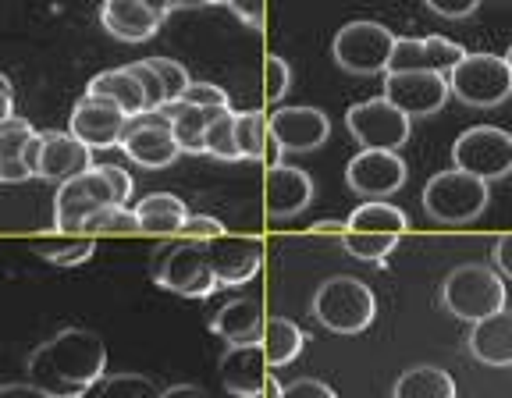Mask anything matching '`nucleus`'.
Wrapping results in <instances>:
<instances>
[{
  "label": "nucleus",
  "instance_id": "c756f323",
  "mask_svg": "<svg viewBox=\"0 0 512 398\" xmlns=\"http://www.w3.org/2000/svg\"><path fill=\"white\" fill-rule=\"evenodd\" d=\"M349 231H384V235H406L409 217L406 210H399L395 203H384V199H367L363 207H356L345 221Z\"/></svg>",
  "mask_w": 512,
  "mask_h": 398
},
{
  "label": "nucleus",
  "instance_id": "603ef678",
  "mask_svg": "<svg viewBox=\"0 0 512 398\" xmlns=\"http://www.w3.org/2000/svg\"><path fill=\"white\" fill-rule=\"evenodd\" d=\"M160 398H207L200 388H192V384H178V388H168Z\"/></svg>",
  "mask_w": 512,
  "mask_h": 398
},
{
  "label": "nucleus",
  "instance_id": "473e14b6",
  "mask_svg": "<svg viewBox=\"0 0 512 398\" xmlns=\"http://www.w3.org/2000/svg\"><path fill=\"white\" fill-rule=\"evenodd\" d=\"M207 153L217 160H242L239 143H235V111L232 107H214L207 121Z\"/></svg>",
  "mask_w": 512,
  "mask_h": 398
},
{
  "label": "nucleus",
  "instance_id": "a878e982",
  "mask_svg": "<svg viewBox=\"0 0 512 398\" xmlns=\"http://www.w3.org/2000/svg\"><path fill=\"white\" fill-rule=\"evenodd\" d=\"M132 210H136L143 235H178L185 217H189L185 199L175 196V192H150Z\"/></svg>",
  "mask_w": 512,
  "mask_h": 398
},
{
  "label": "nucleus",
  "instance_id": "bb28decb",
  "mask_svg": "<svg viewBox=\"0 0 512 398\" xmlns=\"http://www.w3.org/2000/svg\"><path fill=\"white\" fill-rule=\"evenodd\" d=\"M86 93H96V96H107V100H114V104H118L128 118H136V114H150V111H146L143 89H139L136 75L128 72V68H107V72H100L86 86Z\"/></svg>",
  "mask_w": 512,
  "mask_h": 398
},
{
  "label": "nucleus",
  "instance_id": "c85d7f7f",
  "mask_svg": "<svg viewBox=\"0 0 512 398\" xmlns=\"http://www.w3.org/2000/svg\"><path fill=\"white\" fill-rule=\"evenodd\" d=\"M392 398H459L452 374L441 367H409L395 381Z\"/></svg>",
  "mask_w": 512,
  "mask_h": 398
},
{
  "label": "nucleus",
  "instance_id": "ddd939ff",
  "mask_svg": "<svg viewBox=\"0 0 512 398\" xmlns=\"http://www.w3.org/2000/svg\"><path fill=\"white\" fill-rule=\"evenodd\" d=\"M121 150L136 160L139 168H150V171L171 168V164L182 157L175 136H171V125L160 118L157 111L128 118L125 136H121Z\"/></svg>",
  "mask_w": 512,
  "mask_h": 398
},
{
  "label": "nucleus",
  "instance_id": "b1692460",
  "mask_svg": "<svg viewBox=\"0 0 512 398\" xmlns=\"http://www.w3.org/2000/svg\"><path fill=\"white\" fill-rule=\"evenodd\" d=\"M160 118L171 125V136H175L178 150L182 153H192V157H200L207 153V121L214 114V107H192L185 100H175V104H164L160 107Z\"/></svg>",
  "mask_w": 512,
  "mask_h": 398
},
{
  "label": "nucleus",
  "instance_id": "9d476101",
  "mask_svg": "<svg viewBox=\"0 0 512 398\" xmlns=\"http://www.w3.org/2000/svg\"><path fill=\"white\" fill-rule=\"evenodd\" d=\"M111 203H118L111 182H107V175L100 171V164H93L89 171H82V175L57 185V196H54L57 231H64V235H68V231H82L86 217H93L100 207H111Z\"/></svg>",
  "mask_w": 512,
  "mask_h": 398
},
{
  "label": "nucleus",
  "instance_id": "49530a36",
  "mask_svg": "<svg viewBox=\"0 0 512 398\" xmlns=\"http://www.w3.org/2000/svg\"><path fill=\"white\" fill-rule=\"evenodd\" d=\"M495 267H498V274H502V278L512 281V231L495 242Z\"/></svg>",
  "mask_w": 512,
  "mask_h": 398
},
{
  "label": "nucleus",
  "instance_id": "4d7b16f0",
  "mask_svg": "<svg viewBox=\"0 0 512 398\" xmlns=\"http://www.w3.org/2000/svg\"><path fill=\"white\" fill-rule=\"evenodd\" d=\"M505 61H509V68H512V47H509V54H505Z\"/></svg>",
  "mask_w": 512,
  "mask_h": 398
},
{
  "label": "nucleus",
  "instance_id": "aec40b11",
  "mask_svg": "<svg viewBox=\"0 0 512 398\" xmlns=\"http://www.w3.org/2000/svg\"><path fill=\"white\" fill-rule=\"evenodd\" d=\"M267 374H271V367H267V356L260 349V342L228 345V352L221 356V384L235 398H260L264 395Z\"/></svg>",
  "mask_w": 512,
  "mask_h": 398
},
{
  "label": "nucleus",
  "instance_id": "f03ea898",
  "mask_svg": "<svg viewBox=\"0 0 512 398\" xmlns=\"http://www.w3.org/2000/svg\"><path fill=\"white\" fill-rule=\"evenodd\" d=\"M150 278L157 281L164 292H175L182 299H207L221 288L214 267L207 260L203 242H164L153 249L150 256Z\"/></svg>",
  "mask_w": 512,
  "mask_h": 398
},
{
  "label": "nucleus",
  "instance_id": "6e6552de",
  "mask_svg": "<svg viewBox=\"0 0 512 398\" xmlns=\"http://www.w3.org/2000/svg\"><path fill=\"white\" fill-rule=\"evenodd\" d=\"M452 160L459 171L484 178V182H498V178L512 175V132L498 125H473L452 143Z\"/></svg>",
  "mask_w": 512,
  "mask_h": 398
},
{
  "label": "nucleus",
  "instance_id": "72a5a7b5",
  "mask_svg": "<svg viewBox=\"0 0 512 398\" xmlns=\"http://www.w3.org/2000/svg\"><path fill=\"white\" fill-rule=\"evenodd\" d=\"M267 136H271V128H267V114L235 111V143H239V157L242 160H260V157H264Z\"/></svg>",
  "mask_w": 512,
  "mask_h": 398
},
{
  "label": "nucleus",
  "instance_id": "a19ab883",
  "mask_svg": "<svg viewBox=\"0 0 512 398\" xmlns=\"http://www.w3.org/2000/svg\"><path fill=\"white\" fill-rule=\"evenodd\" d=\"M178 235H182V239H192V242H210V239H217V235H224V224L210 214H189Z\"/></svg>",
  "mask_w": 512,
  "mask_h": 398
},
{
  "label": "nucleus",
  "instance_id": "2f4dec72",
  "mask_svg": "<svg viewBox=\"0 0 512 398\" xmlns=\"http://www.w3.org/2000/svg\"><path fill=\"white\" fill-rule=\"evenodd\" d=\"M160 395L164 391L143 374H104L86 391V398H160Z\"/></svg>",
  "mask_w": 512,
  "mask_h": 398
},
{
  "label": "nucleus",
  "instance_id": "37998d69",
  "mask_svg": "<svg viewBox=\"0 0 512 398\" xmlns=\"http://www.w3.org/2000/svg\"><path fill=\"white\" fill-rule=\"evenodd\" d=\"M228 8L239 22H246L249 29H264V0H228Z\"/></svg>",
  "mask_w": 512,
  "mask_h": 398
},
{
  "label": "nucleus",
  "instance_id": "20e7f679",
  "mask_svg": "<svg viewBox=\"0 0 512 398\" xmlns=\"http://www.w3.org/2000/svg\"><path fill=\"white\" fill-rule=\"evenodd\" d=\"M441 303L452 317L477 324V320L505 310L502 274L484 267V263H463L456 271H448V278L441 281Z\"/></svg>",
  "mask_w": 512,
  "mask_h": 398
},
{
  "label": "nucleus",
  "instance_id": "f3484780",
  "mask_svg": "<svg viewBox=\"0 0 512 398\" xmlns=\"http://www.w3.org/2000/svg\"><path fill=\"white\" fill-rule=\"evenodd\" d=\"M264 203L271 221H292L313 203V178L296 164L267 168L264 178Z\"/></svg>",
  "mask_w": 512,
  "mask_h": 398
},
{
  "label": "nucleus",
  "instance_id": "f257e3e1",
  "mask_svg": "<svg viewBox=\"0 0 512 398\" xmlns=\"http://www.w3.org/2000/svg\"><path fill=\"white\" fill-rule=\"evenodd\" d=\"M25 370L50 398H86V391L107 374V345L96 331L64 327L29 352Z\"/></svg>",
  "mask_w": 512,
  "mask_h": 398
},
{
  "label": "nucleus",
  "instance_id": "58836bf2",
  "mask_svg": "<svg viewBox=\"0 0 512 398\" xmlns=\"http://www.w3.org/2000/svg\"><path fill=\"white\" fill-rule=\"evenodd\" d=\"M264 93L271 104H278V100H285V93L292 89V68L285 64V57L278 54H267L264 61Z\"/></svg>",
  "mask_w": 512,
  "mask_h": 398
},
{
  "label": "nucleus",
  "instance_id": "4be33fe9",
  "mask_svg": "<svg viewBox=\"0 0 512 398\" xmlns=\"http://www.w3.org/2000/svg\"><path fill=\"white\" fill-rule=\"evenodd\" d=\"M466 349L484 367H512V310H498L477 320L466 338Z\"/></svg>",
  "mask_w": 512,
  "mask_h": 398
},
{
  "label": "nucleus",
  "instance_id": "4c0bfd02",
  "mask_svg": "<svg viewBox=\"0 0 512 398\" xmlns=\"http://www.w3.org/2000/svg\"><path fill=\"white\" fill-rule=\"evenodd\" d=\"M146 61L153 64V72L160 75V82H164V89H168V104H175V100H182V93L189 89V72H185V64L171 61V57H146Z\"/></svg>",
  "mask_w": 512,
  "mask_h": 398
},
{
  "label": "nucleus",
  "instance_id": "6ab92c4d",
  "mask_svg": "<svg viewBox=\"0 0 512 398\" xmlns=\"http://www.w3.org/2000/svg\"><path fill=\"white\" fill-rule=\"evenodd\" d=\"M93 168V150L72 136V132H40V164H36V178L47 182H68V178L82 175Z\"/></svg>",
  "mask_w": 512,
  "mask_h": 398
},
{
  "label": "nucleus",
  "instance_id": "5701e85b",
  "mask_svg": "<svg viewBox=\"0 0 512 398\" xmlns=\"http://www.w3.org/2000/svg\"><path fill=\"white\" fill-rule=\"evenodd\" d=\"M264 320H267L264 306L256 303V299H232V303H224L210 317V331L217 338H224L228 345H249V342H260Z\"/></svg>",
  "mask_w": 512,
  "mask_h": 398
},
{
  "label": "nucleus",
  "instance_id": "ea45409f",
  "mask_svg": "<svg viewBox=\"0 0 512 398\" xmlns=\"http://www.w3.org/2000/svg\"><path fill=\"white\" fill-rule=\"evenodd\" d=\"M182 100L192 107H232V96L224 93L217 82H189V89L182 93Z\"/></svg>",
  "mask_w": 512,
  "mask_h": 398
},
{
  "label": "nucleus",
  "instance_id": "cd10ccee",
  "mask_svg": "<svg viewBox=\"0 0 512 398\" xmlns=\"http://www.w3.org/2000/svg\"><path fill=\"white\" fill-rule=\"evenodd\" d=\"M303 342H306V335L292 320H285V317L264 320L260 349H264V356H267V367H288V363H296V356L303 352Z\"/></svg>",
  "mask_w": 512,
  "mask_h": 398
},
{
  "label": "nucleus",
  "instance_id": "5fc2aeb1",
  "mask_svg": "<svg viewBox=\"0 0 512 398\" xmlns=\"http://www.w3.org/2000/svg\"><path fill=\"white\" fill-rule=\"evenodd\" d=\"M164 8H168V15H171V11H182V8H192V0H164Z\"/></svg>",
  "mask_w": 512,
  "mask_h": 398
},
{
  "label": "nucleus",
  "instance_id": "8fccbe9b",
  "mask_svg": "<svg viewBox=\"0 0 512 398\" xmlns=\"http://www.w3.org/2000/svg\"><path fill=\"white\" fill-rule=\"evenodd\" d=\"M281 157H285V150H281V143H278V139H274V136H267V143H264V157H260V160H264L267 168H278V164H285V160H281Z\"/></svg>",
  "mask_w": 512,
  "mask_h": 398
},
{
  "label": "nucleus",
  "instance_id": "423d86ee",
  "mask_svg": "<svg viewBox=\"0 0 512 398\" xmlns=\"http://www.w3.org/2000/svg\"><path fill=\"white\" fill-rule=\"evenodd\" d=\"M445 79L448 93L466 107H498L512 96V68L495 54H466Z\"/></svg>",
  "mask_w": 512,
  "mask_h": 398
},
{
  "label": "nucleus",
  "instance_id": "a18cd8bd",
  "mask_svg": "<svg viewBox=\"0 0 512 398\" xmlns=\"http://www.w3.org/2000/svg\"><path fill=\"white\" fill-rule=\"evenodd\" d=\"M100 171H104L107 182H111L114 199H118V203H125V199L132 196V175H128L125 168H118V164H100Z\"/></svg>",
  "mask_w": 512,
  "mask_h": 398
},
{
  "label": "nucleus",
  "instance_id": "f8f14e48",
  "mask_svg": "<svg viewBox=\"0 0 512 398\" xmlns=\"http://www.w3.org/2000/svg\"><path fill=\"white\" fill-rule=\"evenodd\" d=\"M409 168L395 150H360L345 168V182L356 196L384 199L406 185Z\"/></svg>",
  "mask_w": 512,
  "mask_h": 398
},
{
  "label": "nucleus",
  "instance_id": "9b49d317",
  "mask_svg": "<svg viewBox=\"0 0 512 398\" xmlns=\"http://www.w3.org/2000/svg\"><path fill=\"white\" fill-rule=\"evenodd\" d=\"M448 96L441 72H384V100L409 118H431L448 104Z\"/></svg>",
  "mask_w": 512,
  "mask_h": 398
},
{
  "label": "nucleus",
  "instance_id": "4468645a",
  "mask_svg": "<svg viewBox=\"0 0 512 398\" xmlns=\"http://www.w3.org/2000/svg\"><path fill=\"white\" fill-rule=\"evenodd\" d=\"M128 128V114L121 111L114 100L107 96L86 93L79 104L72 107V132L79 143H86L89 150H111V146H121V136Z\"/></svg>",
  "mask_w": 512,
  "mask_h": 398
},
{
  "label": "nucleus",
  "instance_id": "e433bc0d",
  "mask_svg": "<svg viewBox=\"0 0 512 398\" xmlns=\"http://www.w3.org/2000/svg\"><path fill=\"white\" fill-rule=\"evenodd\" d=\"M128 72L136 75L139 89H143L146 96V111H160V107L168 104V89H164V82H160V75L153 72V64L150 61H136V64H128Z\"/></svg>",
  "mask_w": 512,
  "mask_h": 398
},
{
  "label": "nucleus",
  "instance_id": "c9c22d12",
  "mask_svg": "<svg viewBox=\"0 0 512 398\" xmlns=\"http://www.w3.org/2000/svg\"><path fill=\"white\" fill-rule=\"evenodd\" d=\"M342 246L349 256H356V260H381V256H388L395 246H399V235H384V231H349L345 228L342 235Z\"/></svg>",
  "mask_w": 512,
  "mask_h": 398
},
{
  "label": "nucleus",
  "instance_id": "09e8293b",
  "mask_svg": "<svg viewBox=\"0 0 512 398\" xmlns=\"http://www.w3.org/2000/svg\"><path fill=\"white\" fill-rule=\"evenodd\" d=\"M15 114V89H11V79L0 72V121Z\"/></svg>",
  "mask_w": 512,
  "mask_h": 398
},
{
  "label": "nucleus",
  "instance_id": "dca6fc26",
  "mask_svg": "<svg viewBox=\"0 0 512 398\" xmlns=\"http://www.w3.org/2000/svg\"><path fill=\"white\" fill-rule=\"evenodd\" d=\"M203 249H207V260L221 288L246 285L264 267V246L256 239H246V235H217V239L203 242Z\"/></svg>",
  "mask_w": 512,
  "mask_h": 398
},
{
  "label": "nucleus",
  "instance_id": "1a4fd4ad",
  "mask_svg": "<svg viewBox=\"0 0 512 398\" xmlns=\"http://www.w3.org/2000/svg\"><path fill=\"white\" fill-rule=\"evenodd\" d=\"M345 125H349L352 139L363 143V150H395L409 143V132H413V118L402 114L395 104H388L384 96L377 100H363V104H352L345 114Z\"/></svg>",
  "mask_w": 512,
  "mask_h": 398
},
{
  "label": "nucleus",
  "instance_id": "7ed1b4c3",
  "mask_svg": "<svg viewBox=\"0 0 512 398\" xmlns=\"http://www.w3.org/2000/svg\"><path fill=\"white\" fill-rule=\"evenodd\" d=\"M313 317L335 335H360L377 317V295L367 281L338 274L313 292Z\"/></svg>",
  "mask_w": 512,
  "mask_h": 398
},
{
  "label": "nucleus",
  "instance_id": "c03bdc74",
  "mask_svg": "<svg viewBox=\"0 0 512 398\" xmlns=\"http://www.w3.org/2000/svg\"><path fill=\"white\" fill-rule=\"evenodd\" d=\"M424 4L441 18H470L480 8V0H424Z\"/></svg>",
  "mask_w": 512,
  "mask_h": 398
},
{
  "label": "nucleus",
  "instance_id": "f704fd0d",
  "mask_svg": "<svg viewBox=\"0 0 512 398\" xmlns=\"http://www.w3.org/2000/svg\"><path fill=\"white\" fill-rule=\"evenodd\" d=\"M36 253L47 263H54V267H79V263H86L96 253V239H89V235H82V239H54V242L43 239L36 242Z\"/></svg>",
  "mask_w": 512,
  "mask_h": 398
},
{
  "label": "nucleus",
  "instance_id": "39448f33",
  "mask_svg": "<svg viewBox=\"0 0 512 398\" xmlns=\"http://www.w3.org/2000/svg\"><path fill=\"white\" fill-rule=\"evenodd\" d=\"M491 189L484 178L470 175V171H438L431 182L424 185V210L438 224H470L488 210Z\"/></svg>",
  "mask_w": 512,
  "mask_h": 398
},
{
  "label": "nucleus",
  "instance_id": "864d4df0",
  "mask_svg": "<svg viewBox=\"0 0 512 398\" xmlns=\"http://www.w3.org/2000/svg\"><path fill=\"white\" fill-rule=\"evenodd\" d=\"M260 398H281V384H278V377H274V374H267L264 395H260Z\"/></svg>",
  "mask_w": 512,
  "mask_h": 398
},
{
  "label": "nucleus",
  "instance_id": "393cba45",
  "mask_svg": "<svg viewBox=\"0 0 512 398\" xmlns=\"http://www.w3.org/2000/svg\"><path fill=\"white\" fill-rule=\"evenodd\" d=\"M32 136H36V128L18 114L0 121V185H18L32 178L25 168V146Z\"/></svg>",
  "mask_w": 512,
  "mask_h": 398
},
{
  "label": "nucleus",
  "instance_id": "7c9ffc66",
  "mask_svg": "<svg viewBox=\"0 0 512 398\" xmlns=\"http://www.w3.org/2000/svg\"><path fill=\"white\" fill-rule=\"evenodd\" d=\"M82 235H89V239H100V235H143V228H139L136 210H128L125 203H111V207H100L93 217H86Z\"/></svg>",
  "mask_w": 512,
  "mask_h": 398
},
{
  "label": "nucleus",
  "instance_id": "3c124183",
  "mask_svg": "<svg viewBox=\"0 0 512 398\" xmlns=\"http://www.w3.org/2000/svg\"><path fill=\"white\" fill-rule=\"evenodd\" d=\"M310 231H313V235H338V239H342V235H345V224L342 221H317Z\"/></svg>",
  "mask_w": 512,
  "mask_h": 398
},
{
  "label": "nucleus",
  "instance_id": "0eeeda50",
  "mask_svg": "<svg viewBox=\"0 0 512 398\" xmlns=\"http://www.w3.org/2000/svg\"><path fill=\"white\" fill-rule=\"evenodd\" d=\"M392 50H395V32L381 22H370V18H356V22L342 25L335 32V43H331V57L349 75L388 72Z\"/></svg>",
  "mask_w": 512,
  "mask_h": 398
},
{
  "label": "nucleus",
  "instance_id": "6e6d98bb",
  "mask_svg": "<svg viewBox=\"0 0 512 398\" xmlns=\"http://www.w3.org/2000/svg\"><path fill=\"white\" fill-rule=\"evenodd\" d=\"M207 4H228V0H192V8H207Z\"/></svg>",
  "mask_w": 512,
  "mask_h": 398
},
{
  "label": "nucleus",
  "instance_id": "2eb2a0df",
  "mask_svg": "<svg viewBox=\"0 0 512 398\" xmlns=\"http://www.w3.org/2000/svg\"><path fill=\"white\" fill-rule=\"evenodd\" d=\"M267 128L285 153H313L331 136V121L320 107H278L267 114Z\"/></svg>",
  "mask_w": 512,
  "mask_h": 398
},
{
  "label": "nucleus",
  "instance_id": "de8ad7c7",
  "mask_svg": "<svg viewBox=\"0 0 512 398\" xmlns=\"http://www.w3.org/2000/svg\"><path fill=\"white\" fill-rule=\"evenodd\" d=\"M0 398H50V395L36 388L32 381H25V384H0Z\"/></svg>",
  "mask_w": 512,
  "mask_h": 398
},
{
  "label": "nucleus",
  "instance_id": "412c9836",
  "mask_svg": "<svg viewBox=\"0 0 512 398\" xmlns=\"http://www.w3.org/2000/svg\"><path fill=\"white\" fill-rule=\"evenodd\" d=\"M100 22H104V29L111 32L114 40L143 43V40H153V36H157L164 15L153 11L146 0H104Z\"/></svg>",
  "mask_w": 512,
  "mask_h": 398
},
{
  "label": "nucleus",
  "instance_id": "a211bd4d",
  "mask_svg": "<svg viewBox=\"0 0 512 398\" xmlns=\"http://www.w3.org/2000/svg\"><path fill=\"white\" fill-rule=\"evenodd\" d=\"M463 57H466V50L459 47L456 40H445V36L395 40L388 72H441V75H448Z\"/></svg>",
  "mask_w": 512,
  "mask_h": 398
},
{
  "label": "nucleus",
  "instance_id": "79ce46f5",
  "mask_svg": "<svg viewBox=\"0 0 512 398\" xmlns=\"http://www.w3.org/2000/svg\"><path fill=\"white\" fill-rule=\"evenodd\" d=\"M281 398H338V395L324 381H317V377H299L288 388H281Z\"/></svg>",
  "mask_w": 512,
  "mask_h": 398
}]
</instances>
